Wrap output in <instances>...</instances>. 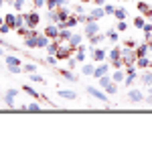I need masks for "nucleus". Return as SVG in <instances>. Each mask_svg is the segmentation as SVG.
Returning a JSON list of instances; mask_svg holds the SVG:
<instances>
[{
  "instance_id": "obj_10",
  "label": "nucleus",
  "mask_w": 152,
  "mask_h": 142,
  "mask_svg": "<svg viewBox=\"0 0 152 142\" xmlns=\"http://www.w3.org/2000/svg\"><path fill=\"white\" fill-rule=\"evenodd\" d=\"M110 71V65L107 63H104V65H99V67H95V71H94V77H102V75H105Z\"/></svg>"
},
{
  "instance_id": "obj_46",
  "label": "nucleus",
  "mask_w": 152,
  "mask_h": 142,
  "mask_svg": "<svg viewBox=\"0 0 152 142\" xmlns=\"http://www.w3.org/2000/svg\"><path fill=\"white\" fill-rule=\"evenodd\" d=\"M33 2H35L37 8H41V6H45V4H47V0H33Z\"/></svg>"
},
{
  "instance_id": "obj_51",
  "label": "nucleus",
  "mask_w": 152,
  "mask_h": 142,
  "mask_svg": "<svg viewBox=\"0 0 152 142\" xmlns=\"http://www.w3.org/2000/svg\"><path fill=\"white\" fill-rule=\"evenodd\" d=\"M75 63H77V59H71V57H69V69H73V67H75Z\"/></svg>"
},
{
  "instance_id": "obj_60",
  "label": "nucleus",
  "mask_w": 152,
  "mask_h": 142,
  "mask_svg": "<svg viewBox=\"0 0 152 142\" xmlns=\"http://www.w3.org/2000/svg\"><path fill=\"white\" fill-rule=\"evenodd\" d=\"M150 69H152V59H150Z\"/></svg>"
},
{
  "instance_id": "obj_50",
  "label": "nucleus",
  "mask_w": 152,
  "mask_h": 142,
  "mask_svg": "<svg viewBox=\"0 0 152 142\" xmlns=\"http://www.w3.org/2000/svg\"><path fill=\"white\" fill-rule=\"evenodd\" d=\"M126 47H136V41H132V39H128V41H126Z\"/></svg>"
},
{
  "instance_id": "obj_33",
  "label": "nucleus",
  "mask_w": 152,
  "mask_h": 142,
  "mask_svg": "<svg viewBox=\"0 0 152 142\" xmlns=\"http://www.w3.org/2000/svg\"><path fill=\"white\" fill-rule=\"evenodd\" d=\"M45 6H47L49 10H57V8H59L57 0H47V4H45Z\"/></svg>"
},
{
  "instance_id": "obj_20",
  "label": "nucleus",
  "mask_w": 152,
  "mask_h": 142,
  "mask_svg": "<svg viewBox=\"0 0 152 142\" xmlns=\"http://www.w3.org/2000/svg\"><path fill=\"white\" fill-rule=\"evenodd\" d=\"M24 47H28V49H35L37 47V37H24Z\"/></svg>"
},
{
  "instance_id": "obj_38",
  "label": "nucleus",
  "mask_w": 152,
  "mask_h": 142,
  "mask_svg": "<svg viewBox=\"0 0 152 142\" xmlns=\"http://www.w3.org/2000/svg\"><path fill=\"white\" fill-rule=\"evenodd\" d=\"M126 75H138L136 73V67L134 65H126Z\"/></svg>"
},
{
  "instance_id": "obj_7",
  "label": "nucleus",
  "mask_w": 152,
  "mask_h": 142,
  "mask_svg": "<svg viewBox=\"0 0 152 142\" xmlns=\"http://www.w3.org/2000/svg\"><path fill=\"white\" fill-rule=\"evenodd\" d=\"M14 97H16V89H8L4 94V104L8 108H14Z\"/></svg>"
},
{
  "instance_id": "obj_45",
  "label": "nucleus",
  "mask_w": 152,
  "mask_h": 142,
  "mask_svg": "<svg viewBox=\"0 0 152 142\" xmlns=\"http://www.w3.org/2000/svg\"><path fill=\"white\" fill-rule=\"evenodd\" d=\"M28 110L31 112H41V106L39 104H28Z\"/></svg>"
},
{
  "instance_id": "obj_28",
  "label": "nucleus",
  "mask_w": 152,
  "mask_h": 142,
  "mask_svg": "<svg viewBox=\"0 0 152 142\" xmlns=\"http://www.w3.org/2000/svg\"><path fill=\"white\" fill-rule=\"evenodd\" d=\"M114 16H116L118 20H124V18H126L128 14H126V10H124V8L120 6V8H116V12H114Z\"/></svg>"
},
{
  "instance_id": "obj_41",
  "label": "nucleus",
  "mask_w": 152,
  "mask_h": 142,
  "mask_svg": "<svg viewBox=\"0 0 152 142\" xmlns=\"http://www.w3.org/2000/svg\"><path fill=\"white\" fill-rule=\"evenodd\" d=\"M134 79H136V75H126V79H124V83H126L128 87H132V83H134Z\"/></svg>"
},
{
  "instance_id": "obj_21",
  "label": "nucleus",
  "mask_w": 152,
  "mask_h": 142,
  "mask_svg": "<svg viewBox=\"0 0 152 142\" xmlns=\"http://www.w3.org/2000/svg\"><path fill=\"white\" fill-rule=\"evenodd\" d=\"M104 59H105L104 49H94V61H104Z\"/></svg>"
},
{
  "instance_id": "obj_31",
  "label": "nucleus",
  "mask_w": 152,
  "mask_h": 142,
  "mask_svg": "<svg viewBox=\"0 0 152 142\" xmlns=\"http://www.w3.org/2000/svg\"><path fill=\"white\" fill-rule=\"evenodd\" d=\"M57 61H59V57H57V55H47L45 63H47V65H57Z\"/></svg>"
},
{
  "instance_id": "obj_39",
  "label": "nucleus",
  "mask_w": 152,
  "mask_h": 142,
  "mask_svg": "<svg viewBox=\"0 0 152 142\" xmlns=\"http://www.w3.org/2000/svg\"><path fill=\"white\" fill-rule=\"evenodd\" d=\"M12 6H14L16 10H20V8L24 6V0H12Z\"/></svg>"
},
{
  "instance_id": "obj_14",
  "label": "nucleus",
  "mask_w": 152,
  "mask_h": 142,
  "mask_svg": "<svg viewBox=\"0 0 152 142\" xmlns=\"http://www.w3.org/2000/svg\"><path fill=\"white\" fill-rule=\"evenodd\" d=\"M81 39H83L81 35H71V39L67 41V43H69V45H71L73 49H77L79 45H81Z\"/></svg>"
},
{
  "instance_id": "obj_59",
  "label": "nucleus",
  "mask_w": 152,
  "mask_h": 142,
  "mask_svg": "<svg viewBox=\"0 0 152 142\" xmlns=\"http://www.w3.org/2000/svg\"><path fill=\"white\" fill-rule=\"evenodd\" d=\"M150 95H152V85H150Z\"/></svg>"
},
{
  "instance_id": "obj_48",
  "label": "nucleus",
  "mask_w": 152,
  "mask_h": 142,
  "mask_svg": "<svg viewBox=\"0 0 152 142\" xmlns=\"http://www.w3.org/2000/svg\"><path fill=\"white\" fill-rule=\"evenodd\" d=\"M112 65H114V69H122L124 61H112Z\"/></svg>"
},
{
  "instance_id": "obj_40",
  "label": "nucleus",
  "mask_w": 152,
  "mask_h": 142,
  "mask_svg": "<svg viewBox=\"0 0 152 142\" xmlns=\"http://www.w3.org/2000/svg\"><path fill=\"white\" fill-rule=\"evenodd\" d=\"M144 18H140V16H138V18H134V26H138V29H144Z\"/></svg>"
},
{
  "instance_id": "obj_52",
  "label": "nucleus",
  "mask_w": 152,
  "mask_h": 142,
  "mask_svg": "<svg viewBox=\"0 0 152 142\" xmlns=\"http://www.w3.org/2000/svg\"><path fill=\"white\" fill-rule=\"evenodd\" d=\"M91 2H94V4H97V6H104V4H105V0H91Z\"/></svg>"
},
{
  "instance_id": "obj_13",
  "label": "nucleus",
  "mask_w": 152,
  "mask_h": 142,
  "mask_svg": "<svg viewBox=\"0 0 152 142\" xmlns=\"http://www.w3.org/2000/svg\"><path fill=\"white\" fill-rule=\"evenodd\" d=\"M4 61H6L8 67H10V65H23V61L18 59V57H14V55H4Z\"/></svg>"
},
{
  "instance_id": "obj_24",
  "label": "nucleus",
  "mask_w": 152,
  "mask_h": 142,
  "mask_svg": "<svg viewBox=\"0 0 152 142\" xmlns=\"http://www.w3.org/2000/svg\"><path fill=\"white\" fill-rule=\"evenodd\" d=\"M140 81L144 83V85H148V87H150V85H152V73H148V71H146V73H142Z\"/></svg>"
},
{
  "instance_id": "obj_9",
  "label": "nucleus",
  "mask_w": 152,
  "mask_h": 142,
  "mask_svg": "<svg viewBox=\"0 0 152 142\" xmlns=\"http://www.w3.org/2000/svg\"><path fill=\"white\" fill-rule=\"evenodd\" d=\"M59 45H61V43H59V39H55L53 43H49V45H47V53H49V55H57Z\"/></svg>"
},
{
  "instance_id": "obj_53",
  "label": "nucleus",
  "mask_w": 152,
  "mask_h": 142,
  "mask_svg": "<svg viewBox=\"0 0 152 142\" xmlns=\"http://www.w3.org/2000/svg\"><path fill=\"white\" fill-rule=\"evenodd\" d=\"M67 2H69V0H57L59 6H67Z\"/></svg>"
},
{
  "instance_id": "obj_37",
  "label": "nucleus",
  "mask_w": 152,
  "mask_h": 142,
  "mask_svg": "<svg viewBox=\"0 0 152 142\" xmlns=\"http://www.w3.org/2000/svg\"><path fill=\"white\" fill-rule=\"evenodd\" d=\"M77 20H79V23H81V24H85V23H89L91 18H89V16H85V14H83V12H81V14H77Z\"/></svg>"
},
{
  "instance_id": "obj_55",
  "label": "nucleus",
  "mask_w": 152,
  "mask_h": 142,
  "mask_svg": "<svg viewBox=\"0 0 152 142\" xmlns=\"http://www.w3.org/2000/svg\"><path fill=\"white\" fill-rule=\"evenodd\" d=\"M2 55H4V51H2V49H0V57H2Z\"/></svg>"
},
{
  "instance_id": "obj_18",
  "label": "nucleus",
  "mask_w": 152,
  "mask_h": 142,
  "mask_svg": "<svg viewBox=\"0 0 152 142\" xmlns=\"http://www.w3.org/2000/svg\"><path fill=\"white\" fill-rule=\"evenodd\" d=\"M59 95L65 97V100H75V97H77V94L71 91V89H59Z\"/></svg>"
},
{
  "instance_id": "obj_23",
  "label": "nucleus",
  "mask_w": 152,
  "mask_h": 142,
  "mask_svg": "<svg viewBox=\"0 0 152 142\" xmlns=\"http://www.w3.org/2000/svg\"><path fill=\"white\" fill-rule=\"evenodd\" d=\"M104 39H105V35H102V33H97V35L89 37V43H91V45H99V43H102Z\"/></svg>"
},
{
  "instance_id": "obj_17",
  "label": "nucleus",
  "mask_w": 152,
  "mask_h": 142,
  "mask_svg": "<svg viewBox=\"0 0 152 142\" xmlns=\"http://www.w3.org/2000/svg\"><path fill=\"white\" fill-rule=\"evenodd\" d=\"M97 81H99V85H102V89H105V87H107L110 83L114 81V79H112V77L105 73V75H102V77H97Z\"/></svg>"
},
{
  "instance_id": "obj_54",
  "label": "nucleus",
  "mask_w": 152,
  "mask_h": 142,
  "mask_svg": "<svg viewBox=\"0 0 152 142\" xmlns=\"http://www.w3.org/2000/svg\"><path fill=\"white\" fill-rule=\"evenodd\" d=\"M148 47H150V51H152V39H150V41H148Z\"/></svg>"
},
{
  "instance_id": "obj_22",
  "label": "nucleus",
  "mask_w": 152,
  "mask_h": 142,
  "mask_svg": "<svg viewBox=\"0 0 152 142\" xmlns=\"http://www.w3.org/2000/svg\"><path fill=\"white\" fill-rule=\"evenodd\" d=\"M112 79H114V81H124V79H126V73H124V71L122 69H116V73H114V75H112Z\"/></svg>"
},
{
  "instance_id": "obj_49",
  "label": "nucleus",
  "mask_w": 152,
  "mask_h": 142,
  "mask_svg": "<svg viewBox=\"0 0 152 142\" xmlns=\"http://www.w3.org/2000/svg\"><path fill=\"white\" fill-rule=\"evenodd\" d=\"M73 10L77 12V14H81V12H83V6H81V4H75V6H73Z\"/></svg>"
},
{
  "instance_id": "obj_26",
  "label": "nucleus",
  "mask_w": 152,
  "mask_h": 142,
  "mask_svg": "<svg viewBox=\"0 0 152 142\" xmlns=\"http://www.w3.org/2000/svg\"><path fill=\"white\" fill-rule=\"evenodd\" d=\"M61 75H63V77H65V79H67V81H77V79H75V75H73V71H67V69H63L61 71Z\"/></svg>"
},
{
  "instance_id": "obj_61",
  "label": "nucleus",
  "mask_w": 152,
  "mask_h": 142,
  "mask_svg": "<svg viewBox=\"0 0 152 142\" xmlns=\"http://www.w3.org/2000/svg\"><path fill=\"white\" fill-rule=\"evenodd\" d=\"M150 20H152V18H150Z\"/></svg>"
},
{
  "instance_id": "obj_3",
  "label": "nucleus",
  "mask_w": 152,
  "mask_h": 142,
  "mask_svg": "<svg viewBox=\"0 0 152 142\" xmlns=\"http://www.w3.org/2000/svg\"><path fill=\"white\" fill-rule=\"evenodd\" d=\"M87 94H91L95 100H102L104 104H107V102H110V97L104 94V89H97V87H87Z\"/></svg>"
},
{
  "instance_id": "obj_16",
  "label": "nucleus",
  "mask_w": 152,
  "mask_h": 142,
  "mask_svg": "<svg viewBox=\"0 0 152 142\" xmlns=\"http://www.w3.org/2000/svg\"><path fill=\"white\" fill-rule=\"evenodd\" d=\"M148 41H146V43H142V45H138V49H136V55H138V57H144V55H148Z\"/></svg>"
},
{
  "instance_id": "obj_27",
  "label": "nucleus",
  "mask_w": 152,
  "mask_h": 142,
  "mask_svg": "<svg viewBox=\"0 0 152 142\" xmlns=\"http://www.w3.org/2000/svg\"><path fill=\"white\" fill-rule=\"evenodd\" d=\"M104 91H105V94H110V95L118 94V85H116V81H112V83H110V85H107V87L104 89Z\"/></svg>"
},
{
  "instance_id": "obj_11",
  "label": "nucleus",
  "mask_w": 152,
  "mask_h": 142,
  "mask_svg": "<svg viewBox=\"0 0 152 142\" xmlns=\"http://www.w3.org/2000/svg\"><path fill=\"white\" fill-rule=\"evenodd\" d=\"M71 35H73V33L69 31V26H65V29H59V41H69Z\"/></svg>"
},
{
  "instance_id": "obj_57",
  "label": "nucleus",
  "mask_w": 152,
  "mask_h": 142,
  "mask_svg": "<svg viewBox=\"0 0 152 142\" xmlns=\"http://www.w3.org/2000/svg\"><path fill=\"white\" fill-rule=\"evenodd\" d=\"M2 4H4V0H0V6H2Z\"/></svg>"
},
{
  "instance_id": "obj_6",
  "label": "nucleus",
  "mask_w": 152,
  "mask_h": 142,
  "mask_svg": "<svg viewBox=\"0 0 152 142\" xmlns=\"http://www.w3.org/2000/svg\"><path fill=\"white\" fill-rule=\"evenodd\" d=\"M45 35H47L49 39H53V41L59 39V24L57 23H51L47 29H45Z\"/></svg>"
},
{
  "instance_id": "obj_4",
  "label": "nucleus",
  "mask_w": 152,
  "mask_h": 142,
  "mask_svg": "<svg viewBox=\"0 0 152 142\" xmlns=\"http://www.w3.org/2000/svg\"><path fill=\"white\" fill-rule=\"evenodd\" d=\"M24 18H26V26H28V29H37V24H39V20H41L37 12H26Z\"/></svg>"
},
{
  "instance_id": "obj_34",
  "label": "nucleus",
  "mask_w": 152,
  "mask_h": 142,
  "mask_svg": "<svg viewBox=\"0 0 152 142\" xmlns=\"http://www.w3.org/2000/svg\"><path fill=\"white\" fill-rule=\"evenodd\" d=\"M8 71H10V73H23V65H10V67H8Z\"/></svg>"
},
{
  "instance_id": "obj_25",
  "label": "nucleus",
  "mask_w": 152,
  "mask_h": 142,
  "mask_svg": "<svg viewBox=\"0 0 152 142\" xmlns=\"http://www.w3.org/2000/svg\"><path fill=\"white\" fill-rule=\"evenodd\" d=\"M47 18H49V23H61V16H59V12H57V10H51Z\"/></svg>"
},
{
  "instance_id": "obj_5",
  "label": "nucleus",
  "mask_w": 152,
  "mask_h": 142,
  "mask_svg": "<svg viewBox=\"0 0 152 142\" xmlns=\"http://www.w3.org/2000/svg\"><path fill=\"white\" fill-rule=\"evenodd\" d=\"M99 33V26H97V23L95 20H89V23H85V37L89 39V37H94Z\"/></svg>"
},
{
  "instance_id": "obj_56",
  "label": "nucleus",
  "mask_w": 152,
  "mask_h": 142,
  "mask_svg": "<svg viewBox=\"0 0 152 142\" xmlns=\"http://www.w3.org/2000/svg\"><path fill=\"white\" fill-rule=\"evenodd\" d=\"M79 2H83V4H85V2H89V0H79Z\"/></svg>"
},
{
  "instance_id": "obj_8",
  "label": "nucleus",
  "mask_w": 152,
  "mask_h": 142,
  "mask_svg": "<svg viewBox=\"0 0 152 142\" xmlns=\"http://www.w3.org/2000/svg\"><path fill=\"white\" fill-rule=\"evenodd\" d=\"M128 97H130V102H134V104H140V102H144V95H142L138 89H130Z\"/></svg>"
},
{
  "instance_id": "obj_42",
  "label": "nucleus",
  "mask_w": 152,
  "mask_h": 142,
  "mask_svg": "<svg viewBox=\"0 0 152 142\" xmlns=\"http://www.w3.org/2000/svg\"><path fill=\"white\" fill-rule=\"evenodd\" d=\"M104 10L107 12V14H114V12H116V6H112V4H104Z\"/></svg>"
},
{
  "instance_id": "obj_32",
  "label": "nucleus",
  "mask_w": 152,
  "mask_h": 142,
  "mask_svg": "<svg viewBox=\"0 0 152 142\" xmlns=\"http://www.w3.org/2000/svg\"><path fill=\"white\" fill-rule=\"evenodd\" d=\"M28 79H31V81H35V83H43V81H45V79H43L37 71H35V73H31V77H28Z\"/></svg>"
},
{
  "instance_id": "obj_2",
  "label": "nucleus",
  "mask_w": 152,
  "mask_h": 142,
  "mask_svg": "<svg viewBox=\"0 0 152 142\" xmlns=\"http://www.w3.org/2000/svg\"><path fill=\"white\" fill-rule=\"evenodd\" d=\"M71 51H75V49L71 47L69 43H65V45H59V51H57V57H59V59H69Z\"/></svg>"
},
{
  "instance_id": "obj_35",
  "label": "nucleus",
  "mask_w": 152,
  "mask_h": 142,
  "mask_svg": "<svg viewBox=\"0 0 152 142\" xmlns=\"http://www.w3.org/2000/svg\"><path fill=\"white\" fill-rule=\"evenodd\" d=\"M94 71H95L94 65H83V73L85 75H94Z\"/></svg>"
},
{
  "instance_id": "obj_1",
  "label": "nucleus",
  "mask_w": 152,
  "mask_h": 142,
  "mask_svg": "<svg viewBox=\"0 0 152 142\" xmlns=\"http://www.w3.org/2000/svg\"><path fill=\"white\" fill-rule=\"evenodd\" d=\"M122 59H124V65H134L138 55H136V49L132 47H124L122 49Z\"/></svg>"
},
{
  "instance_id": "obj_15",
  "label": "nucleus",
  "mask_w": 152,
  "mask_h": 142,
  "mask_svg": "<svg viewBox=\"0 0 152 142\" xmlns=\"http://www.w3.org/2000/svg\"><path fill=\"white\" fill-rule=\"evenodd\" d=\"M4 23L10 29H16V14H4Z\"/></svg>"
},
{
  "instance_id": "obj_58",
  "label": "nucleus",
  "mask_w": 152,
  "mask_h": 142,
  "mask_svg": "<svg viewBox=\"0 0 152 142\" xmlns=\"http://www.w3.org/2000/svg\"><path fill=\"white\" fill-rule=\"evenodd\" d=\"M2 23H4V20H2V16H0V24H2Z\"/></svg>"
},
{
  "instance_id": "obj_12",
  "label": "nucleus",
  "mask_w": 152,
  "mask_h": 142,
  "mask_svg": "<svg viewBox=\"0 0 152 142\" xmlns=\"http://www.w3.org/2000/svg\"><path fill=\"white\" fill-rule=\"evenodd\" d=\"M104 14H105L104 6H97V8H95V10L91 12V14H89V18H91V20H99V18H102Z\"/></svg>"
},
{
  "instance_id": "obj_43",
  "label": "nucleus",
  "mask_w": 152,
  "mask_h": 142,
  "mask_svg": "<svg viewBox=\"0 0 152 142\" xmlns=\"http://www.w3.org/2000/svg\"><path fill=\"white\" fill-rule=\"evenodd\" d=\"M8 31H10V26H8L6 23H2V24H0V35H6Z\"/></svg>"
},
{
  "instance_id": "obj_29",
  "label": "nucleus",
  "mask_w": 152,
  "mask_h": 142,
  "mask_svg": "<svg viewBox=\"0 0 152 142\" xmlns=\"http://www.w3.org/2000/svg\"><path fill=\"white\" fill-rule=\"evenodd\" d=\"M23 89H24V91H26V94H31V95H33V97H35V100H39V97H43V95H41V94H37V91H35V89H33V87H31V85H23Z\"/></svg>"
},
{
  "instance_id": "obj_44",
  "label": "nucleus",
  "mask_w": 152,
  "mask_h": 142,
  "mask_svg": "<svg viewBox=\"0 0 152 142\" xmlns=\"http://www.w3.org/2000/svg\"><path fill=\"white\" fill-rule=\"evenodd\" d=\"M107 39L116 43V41H118V33H116V31H110V33H107Z\"/></svg>"
},
{
  "instance_id": "obj_47",
  "label": "nucleus",
  "mask_w": 152,
  "mask_h": 142,
  "mask_svg": "<svg viewBox=\"0 0 152 142\" xmlns=\"http://www.w3.org/2000/svg\"><path fill=\"white\" fill-rule=\"evenodd\" d=\"M126 29H128V24L124 23V20H120V23H118V31H126Z\"/></svg>"
},
{
  "instance_id": "obj_36",
  "label": "nucleus",
  "mask_w": 152,
  "mask_h": 142,
  "mask_svg": "<svg viewBox=\"0 0 152 142\" xmlns=\"http://www.w3.org/2000/svg\"><path fill=\"white\" fill-rule=\"evenodd\" d=\"M65 23H67V26H69V29H71V26H75V24L79 23V20H77V16H69V18L65 20Z\"/></svg>"
},
{
  "instance_id": "obj_30",
  "label": "nucleus",
  "mask_w": 152,
  "mask_h": 142,
  "mask_svg": "<svg viewBox=\"0 0 152 142\" xmlns=\"http://www.w3.org/2000/svg\"><path fill=\"white\" fill-rule=\"evenodd\" d=\"M23 69L26 71V73H35V71H37V65H35V63H24Z\"/></svg>"
},
{
  "instance_id": "obj_19",
  "label": "nucleus",
  "mask_w": 152,
  "mask_h": 142,
  "mask_svg": "<svg viewBox=\"0 0 152 142\" xmlns=\"http://www.w3.org/2000/svg\"><path fill=\"white\" fill-rule=\"evenodd\" d=\"M136 65L142 67V69H146V67H150V59H148L146 55H144V57H138V59H136Z\"/></svg>"
}]
</instances>
